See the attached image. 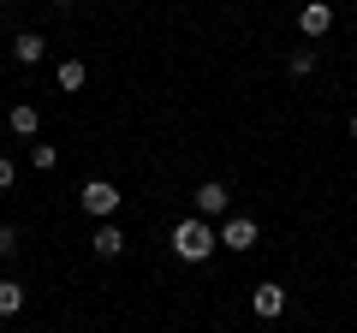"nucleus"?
I'll use <instances>...</instances> for the list:
<instances>
[{"mask_svg": "<svg viewBox=\"0 0 357 333\" xmlns=\"http://www.w3.org/2000/svg\"><path fill=\"white\" fill-rule=\"evenodd\" d=\"M215 238L227 244V250H238V256H244V250H256V238H262V232H256L250 215H227V220L215 226Z\"/></svg>", "mask_w": 357, "mask_h": 333, "instance_id": "3", "label": "nucleus"}, {"mask_svg": "<svg viewBox=\"0 0 357 333\" xmlns=\"http://www.w3.org/2000/svg\"><path fill=\"white\" fill-rule=\"evenodd\" d=\"M89 250H96V256H102V262H114L119 250H126V232H119L114 220H102V226L89 232Z\"/></svg>", "mask_w": 357, "mask_h": 333, "instance_id": "7", "label": "nucleus"}, {"mask_svg": "<svg viewBox=\"0 0 357 333\" xmlns=\"http://www.w3.org/2000/svg\"><path fill=\"white\" fill-rule=\"evenodd\" d=\"M191 196H197V215H203V220H227V196H232V191H227V185H220V179L197 185Z\"/></svg>", "mask_w": 357, "mask_h": 333, "instance_id": "5", "label": "nucleus"}, {"mask_svg": "<svg viewBox=\"0 0 357 333\" xmlns=\"http://www.w3.org/2000/svg\"><path fill=\"white\" fill-rule=\"evenodd\" d=\"M351 143H357V114H351Z\"/></svg>", "mask_w": 357, "mask_h": 333, "instance_id": "16", "label": "nucleus"}, {"mask_svg": "<svg viewBox=\"0 0 357 333\" xmlns=\"http://www.w3.org/2000/svg\"><path fill=\"white\" fill-rule=\"evenodd\" d=\"M42 54H48V42H42L36 30H24V36H13V60H18V65H36Z\"/></svg>", "mask_w": 357, "mask_h": 333, "instance_id": "8", "label": "nucleus"}, {"mask_svg": "<svg viewBox=\"0 0 357 333\" xmlns=\"http://www.w3.org/2000/svg\"><path fill=\"white\" fill-rule=\"evenodd\" d=\"M6 125H13L18 137H36V125H42V114H36V102H18L13 114H6Z\"/></svg>", "mask_w": 357, "mask_h": 333, "instance_id": "9", "label": "nucleus"}, {"mask_svg": "<svg viewBox=\"0 0 357 333\" xmlns=\"http://www.w3.org/2000/svg\"><path fill=\"white\" fill-rule=\"evenodd\" d=\"M286 72H292V77H310V72H316V48H292V54H286Z\"/></svg>", "mask_w": 357, "mask_h": 333, "instance_id": "11", "label": "nucleus"}, {"mask_svg": "<svg viewBox=\"0 0 357 333\" xmlns=\"http://www.w3.org/2000/svg\"><path fill=\"white\" fill-rule=\"evenodd\" d=\"M77 203H84V215H89V220H114L126 196H119V185H114V179H84V185H77Z\"/></svg>", "mask_w": 357, "mask_h": 333, "instance_id": "2", "label": "nucleus"}, {"mask_svg": "<svg viewBox=\"0 0 357 333\" xmlns=\"http://www.w3.org/2000/svg\"><path fill=\"white\" fill-rule=\"evenodd\" d=\"M30 161H36V173H54L60 166V149L54 143H30Z\"/></svg>", "mask_w": 357, "mask_h": 333, "instance_id": "13", "label": "nucleus"}, {"mask_svg": "<svg viewBox=\"0 0 357 333\" xmlns=\"http://www.w3.org/2000/svg\"><path fill=\"white\" fill-rule=\"evenodd\" d=\"M54 6H72V0H54Z\"/></svg>", "mask_w": 357, "mask_h": 333, "instance_id": "17", "label": "nucleus"}, {"mask_svg": "<svg viewBox=\"0 0 357 333\" xmlns=\"http://www.w3.org/2000/svg\"><path fill=\"white\" fill-rule=\"evenodd\" d=\"M298 30H304L310 42H321V36L333 30V6H328V0H310L304 13H298Z\"/></svg>", "mask_w": 357, "mask_h": 333, "instance_id": "6", "label": "nucleus"}, {"mask_svg": "<svg viewBox=\"0 0 357 333\" xmlns=\"http://www.w3.org/2000/svg\"><path fill=\"white\" fill-rule=\"evenodd\" d=\"M24 309V286L18 280H0V316H18Z\"/></svg>", "mask_w": 357, "mask_h": 333, "instance_id": "10", "label": "nucleus"}, {"mask_svg": "<svg viewBox=\"0 0 357 333\" xmlns=\"http://www.w3.org/2000/svg\"><path fill=\"white\" fill-rule=\"evenodd\" d=\"M60 90H84V60H60Z\"/></svg>", "mask_w": 357, "mask_h": 333, "instance_id": "12", "label": "nucleus"}, {"mask_svg": "<svg viewBox=\"0 0 357 333\" xmlns=\"http://www.w3.org/2000/svg\"><path fill=\"white\" fill-rule=\"evenodd\" d=\"M215 250H220V238H215V226H208L203 215H185L173 226V256L178 262H191V268H197V262H208Z\"/></svg>", "mask_w": 357, "mask_h": 333, "instance_id": "1", "label": "nucleus"}, {"mask_svg": "<svg viewBox=\"0 0 357 333\" xmlns=\"http://www.w3.org/2000/svg\"><path fill=\"white\" fill-rule=\"evenodd\" d=\"M13 179H18V166L6 161V155H0V191H13Z\"/></svg>", "mask_w": 357, "mask_h": 333, "instance_id": "14", "label": "nucleus"}, {"mask_svg": "<svg viewBox=\"0 0 357 333\" xmlns=\"http://www.w3.org/2000/svg\"><path fill=\"white\" fill-rule=\"evenodd\" d=\"M286 304H292V297H286V286H274V280H262V286H256V292H250V309H256V316H262V321L286 316Z\"/></svg>", "mask_w": 357, "mask_h": 333, "instance_id": "4", "label": "nucleus"}, {"mask_svg": "<svg viewBox=\"0 0 357 333\" xmlns=\"http://www.w3.org/2000/svg\"><path fill=\"white\" fill-rule=\"evenodd\" d=\"M13 250H18V232H13V226H0V256H13Z\"/></svg>", "mask_w": 357, "mask_h": 333, "instance_id": "15", "label": "nucleus"}]
</instances>
